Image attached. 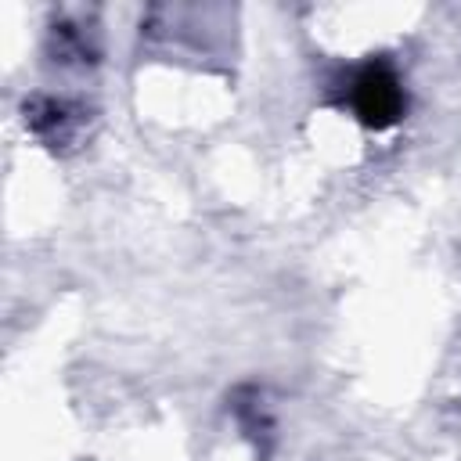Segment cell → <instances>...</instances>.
I'll list each match as a JSON object with an SVG mask.
<instances>
[{"mask_svg": "<svg viewBox=\"0 0 461 461\" xmlns=\"http://www.w3.org/2000/svg\"><path fill=\"white\" fill-rule=\"evenodd\" d=\"M353 104L367 126H389L403 112V94H400V83L393 79V72L367 68L353 86Z\"/></svg>", "mask_w": 461, "mask_h": 461, "instance_id": "6da1fadb", "label": "cell"}]
</instances>
